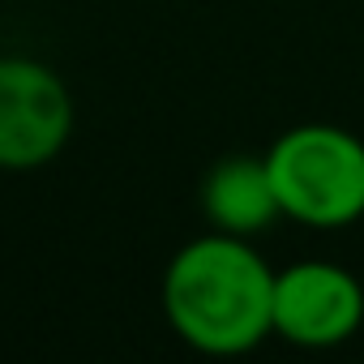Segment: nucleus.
Masks as SVG:
<instances>
[{
    "mask_svg": "<svg viewBox=\"0 0 364 364\" xmlns=\"http://www.w3.org/2000/svg\"><path fill=\"white\" fill-rule=\"evenodd\" d=\"M274 270L245 236L206 232L163 270V313L180 343L202 355H245L270 330Z\"/></svg>",
    "mask_w": 364,
    "mask_h": 364,
    "instance_id": "nucleus-1",
    "label": "nucleus"
},
{
    "mask_svg": "<svg viewBox=\"0 0 364 364\" xmlns=\"http://www.w3.org/2000/svg\"><path fill=\"white\" fill-rule=\"evenodd\" d=\"M266 167L283 219L334 232L364 215V141L343 124L287 129L266 150Z\"/></svg>",
    "mask_w": 364,
    "mask_h": 364,
    "instance_id": "nucleus-2",
    "label": "nucleus"
},
{
    "mask_svg": "<svg viewBox=\"0 0 364 364\" xmlns=\"http://www.w3.org/2000/svg\"><path fill=\"white\" fill-rule=\"evenodd\" d=\"M73 133L65 77L35 56H0V171L48 167Z\"/></svg>",
    "mask_w": 364,
    "mask_h": 364,
    "instance_id": "nucleus-3",
    "label": "nucleus"
},
{
    "mask_svg": "<svg viewBox=\"0 0 364 364\" xmlns=\"http://www.w3.org/2000/svg\"><path fill=\"white\" fill-rule=\"evenodd\" d=\"M364 326V287L334 262H296L274 270L270 330L291 347H338Z\"/></svg>",
    "mask_w": 364,
    "mask_h": 364,
    "instance_id": "nucleus-4",
    "label": "nucleus"
},
{
    "mask_svg": "<svg viewBox=\"0 0 364 364\" xmlns=\"http://www.w3.org/2000/svg\"><path fill=\"white\" fill-rule=\"evenodd\" d=\"M202 210L215 232L245 236L253 240L266 232L274 219H283L274 185H270V167L266 154H228L210 167L206 185H202Z\"/></svg>",
    "mask_w": 364,
    "mask_h": 364,
    "instance_id": "nucleus-5",
    "label": "nucleus"
}]
</instances>
